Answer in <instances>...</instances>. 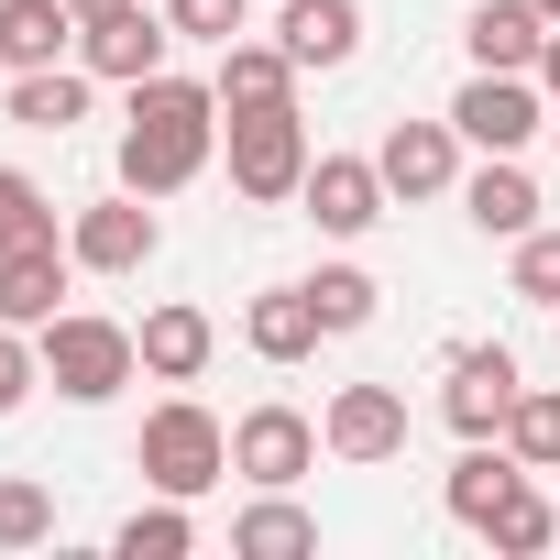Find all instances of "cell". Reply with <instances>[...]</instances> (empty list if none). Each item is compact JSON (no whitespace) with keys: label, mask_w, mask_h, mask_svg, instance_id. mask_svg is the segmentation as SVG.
Masks as SVG:
<instances>
[{"label":"cell","mask_w":560,"mask_h":560,"mask_svg":"<svg viewBox=\"0 0 560 560\" xmlns=\"http://www.w3.org/2000/svg\"><path fill=\"white\" fill-rule=\"evenodd\" d=\"M209 154H220V89L209 78H143L132 89V121H121V187L132 198H176V187H198L209 176Z\"/></svg>","instance_id":"cell-1"},{"label":"cell","mask_w":560,"mask_h":560,"mask_svg":"<svg viewBox=\"0 0 560 560\" xmlns=\"http://www.w3.org/2000/svg\"><path fill=\"white\" fill-rule=\"evenodd\" d=\"M220 154H231V198H253V209H287V198L308 187V165H319V143H308V110H298V100L220 110Z\"/></svg>","instance_id":"cell-2"},{"label":"cell","mask_w":560,"mask_h":560,"mask_svg":"<svg viewBox=\"0 0 560 560\" xmlns=\"http://www.w3.org/2000/svg\"><path fill=\"white\" fill-rule=\"evenodd\" d=\"M34 352H45V385H56L67 407H110V396L143 374V341H132L121 319H100V308H56V319L34 330Z\"/></svg>","instance_id":"cell-3"},{"label":"cell","mask_w":560,"mask_h":560,"mask_svg":"<svg viewBox=\"0 0 560 560\" xmlns=\"http://www.w3.org/2000/svg\"><path fill=\"white\" fill-rule=\"evenodd\" d=\"M132 472H143L154 494H187V505H198V494L231 472V429H220L198 396H165V407L143 418V440H132Z\"/></svg>","instance_id":"cell-4"},{"label":"cell","mask_w":560,"mask_h":560,"mask_svg":"<svg viewBox=\"0 0 560 560\" xmlns=\"http://www.w3.org/2000/svg\"><path fill=\"white\" fill-rule=\"evenodd\" d=\"M319 418L308 407H287V396H264V407H242L231 418V472L253 483V494H298L308 472H319Z\"/></svg>","instance_id":"cell-5"},{"label":"cell","mask_w":560,"mask_h":560,"mask_svg":"<svg viewBox=\"0 0 560 560\" xmlns=\"http://www.w3.org/2000/svg\"><path fill=\"white\" fill-rule=\"evenodd\" d=\"M451 132H462L472 154H527V143L549 132V89L516 78V67H472L462 100H451Z\"/></svg>","instance_id":"cell-6"},{"label":"cell","mask_w":560,"mask_h":560,"mask_svg":"<svg viewBox=\"0 0 560 560\" xmlns=\"http://www.w3.org/2000/svg\"><path fill=\"white\" fill-rule=\"evenodd\" d=\"M516 396H527V374H516L505 341H462V352L440 363V418H451L462 440H505Z\"/></svg>","instance_id":"cell-7"},{"label":"cell","mask_w":560,"mask_h":560,"mask_svg":"<svg viewBox=\"0 0 560 560\" xmlns=\"http://www.w3.org/2000/svg\"><path fill=\"white\" fill-rule=\"evenodd\" d=\"M67 253H78V275H143V264L165 253V220H154V198L110 187V198H89V209L67 220Z\"/></svg>","instance_id":"cell-8"},{"label":"cell","mask_w":560,"mask_h":560,"mask_svg":"<svg viewBox=\"0 0 560 560\" xmlns=\"http://www.w3.org/2000/svg\"><path fill=\"white\" fill-rule=\"evenodd\" d=\"M165 56H176V23L143 12V0H121V12L78 23V67H89L100 89H143V78H165Z\"/></svg>","instance_id":"cell-9"},{"label":"cell","mask_w":560,"mask_h":560,"mask_svg":"<svg viewBox=\"0 0 560 560\" xmlns=\"http://www.w3.org/2000/svg\"><path fill=\"white\" fill-rule=\"evenodd\" d=\"M298 209L319 220V242H363V231L396 209V187H385V165H374V154H319V165H308V187H298Z\"/></svg>","instance_id":"cell-10"},{"label":"cell","mask_w":560,"mask_h":560,"mask_svg":"<svg viewBox=\"0 0 560 560\" xmlns=\"http://www.w3.org/2000/svg\"><path fill=\"white\" fill-rule=\"evenodd\" d=\"M319 440H330V462L374 472V462L407 451V396H396V385H341V396L319 407Z\"/></svg>","instance_id":"cell-11"},{"label":"cell","mask_w":560,"mask_h":560,"mask_svg":"<svg viewBox=\"0 0 560 560\" xmlns=\"http://www.w3.org/2000/svg\"><path fill=\"white\" fill-rule=\"evenodd\" d=\"M374 165H385L396 198H451V187H462V132H451V110H440V121H396V132L374 143Z\"/></svg>","instance_id":"cell-12"},{"label":"cell","mask_w":560,"mask_h":560,"mask_svg":"<svg viewBox=\"0 0 560 560\" xmlns=\"http://www.w3.org/2000/svg\"><path fill=\"white\" fill-rule=\"evenodd\" d=\"M275 45H287L308 78L363 56V0H275Z\"/></svg>","instance_id":"cell-13"},{"label":"cell","mask_w":560,"mask_h":560,"mask_svg":"<svg viewBox=\"0 0 560 560\" xmlns=\"http://www.w3.org/2000/svg\"><path fill=\"white\" fill-rule=\"evenodd\" d=\"M462 220H472L483 242H527V231H538V176H527L516 154L462 165Z\"/></svg>","instance_id":"cell-14"},{"label":"cell","mask_w":560,"mask_h":560,"mask_svg":"<svg viewBox=\"0 0 560 560\" xmlns=\"http://www.w3.org/2000/svg\"><path fill=\"white\" fill-rule=\"evenodd\" d=\"M132 341H143V374H154V385H198V374H209V352H220V319H209V308H187V298H165V308H143V330H132Z\"/></svg>","instance_id":"cell-15"},{"label":"cell","mask_w":560,"mask_h":560,"mask_svg":"<svg viewBox=\"0 0 560 560\" xmlns=\"http://www.w3.org/2000/svg\"><path fill=\"white\" fill-rule=\"evenodd\" d=\"M538 45H549V12H538V0H472V12H462V56H472V67L538 78Z\"/></svg>","instance_id":"cell-16"},{"label":"cell","mask_w":560,"mask_h":560,"mask_svg":"<svg viewBox=\"0 0 560 560\" xmlns=\"http://www.w3.org/2000/svg\"><path fill=\"white\" fill-rule=\"evenodd\" d=\"M298 56L275 45V34H231L220 45V67H209V89H220V110H264V100H298Z\"/></svg>","instance_id":"cell-17"},{"label":"cell","mask_w":560,"mask_h":560,"mask_svg":"<svg viewBox=\"0 0 560 560\" xmlns=\"http://www.w3.org/2000/svg\"><path fill=\"white\" fill-rule=\"evenodd\" d=\"M78 56V12L67 0H0V78H34Z\"/></svg>","instance_id":"cell-18"},{"label":"cell","mask_w":560,"mask_h":560,"mask_svg":"<svg viewBox=\"0 0 560 560\" xmlns=\"http://www.w3.org/2000/svg\"><path fill=\"white\" fill-rule=\"evenodd\" d=\"M67 275H78L67 242H23V253H0V319H12V330H45L56 298H67Z\"/></svg>","instance_id":"cell-19"},{"label":"cell","mask_w":560,"mask_h":560,"mask_svg":"<svg viewBox=\"0 0 560 560\" xmlns=\"http://www.w3.org/2000/svg\"><path fill=\"white\" fill-rule=\"evenodd\" d=\"M516 483H538V472H527L505 440H462V462H451V483H440V494H451V516L483 538V527H494V505H505Z\"/></svg>","instance_id":"cell-20"},{"label":"cell","mask_w":560,"mask_h":560,"mask_svg":"<svg viewBox=\"0 0 560 560\" xmlns=\"http://www.w3.org/2000/svg\"><path fill=\"white\" fill-rule=\"evenodd\" d=\"M242 341H253V363H308L330 330H319V308H308V275L298 287H264L253 308H242Z\"/></svg>","instance_id":"cell-21"},{"label":"cell","mask_w":560,"mask_h":560,"mask_svg":"<svg viewBox=\"0 0 560 560\" xmlns=\"http://www.w3.org/2000/svg\"><path fill=\"white\" fill-rule=\"evenodd\" d=\"M308 549H319V516L298 494H253L231 516V560H308Z\"/></svg>","instance_id":"cell-22"},{"label":"cell","mask_w":560,"mask_h":560,"mask_svg":"<svg viewBox=\"0 0 560 560\" xmlns=\"http://www.w3.org/2000/svg\"><path fill=\"white\" fill-rule=\"evenodd\" d=\"M89 89H100V78H89L78 56H67V67H34V78H12V121H23V132H78V121H89Z\"/></svg>","instance_id":"cell-23"},{"label":"cell","mask_w":560,"mask_h":560,"mask_svg":"<svg viewBox=\"0 0 560 560\" xmlns=\"http://www.w3.org/2000/svg\"><path fill=\"white\" fill-rule=\"evenodd\" d=\"M110 549H121V560H187V549H198V516H187V494H154V505H132V516L110 527Z\"/></svg>","instance_id":"cell-24"},{"label":"cell","mask_w":560,"mask_h":560,"mask_svg":"<svg viewBox=\"0 0 560 560\" xmlns=\"http://www.w3.org/2000/svg\"><path fill=\"white\" fill-rule=\"evenodd\" d=\"M308 308H319V330H330V341H352V330H374L385 287H374L363 264H319V275H308Z\"/></svg>","instance_id":"cell-25"},{"label":"cell","mask_w":560,"mask_h":560,"mask_svg":"<svg viewBox=\"0 0 560 560\" xmlns=\"http://www.w3.org/2000/svg\"><path fill=\"white\" fill-rule=\"evenodd\" d=\"M549 538H560V505H549L538 483H516V494L494 505V527H483V549H494V560H538Z\"/></svg>","instance_id":"cell-26"},{"label":"cell","mask_w":560,"mask_h":560,"mask_svg":"<svg viewBox=\"0 0 560 560\" xmlns=\"http://www.w3.org/2000/svg\"><path fill=\"white\" fill-rule=\"evenodd\" d=\"M505 451H516L527 472H560V385H527V396H516V418H505Z\"/></svg>","instance_id":"cell-27"},{"label":"cell","mask_w":560,"mask_h":560,"mask_svg":"<svg viewBox=\"0 0 560 560\" xmlns=\"http://www.w3.org/2000/svg\"><path fill=\"white\" fill-rule=\"evenodd\" d=\"M505 253H516V264H505V298H527V308H549V319H560V231L538 220V231H527V242H505Z\"/></svg>","instance_id":"cell-28"},{"label":"cell","mask_w":560,"mask_h":560,"mask_svg":"<svg viewBox=\"0 0 560 560\" xmlns=\"http://www.w3.org/2000/svg\"><path fill=\"white\" fill-rule=\"evenodd\" d=\"M23 242H56V198L23 165H0V253H23Z\"/></svg>","instance_id":"cell-29"},{"label":"cell","mask_w":560,"mask_h":560,"mask_svg":"<svg viewBox=\"0 0 560 560\" xmlns=\"http://www.w3.org/2000/svg\"><path fill=\"white\" fill-rule=\"evenodd\" d=\"M56 538V494L23 483V472H0V549H45Z\"/></svg>","instance_id":"cell-30"},{"label":"cell","mask_w":560,"mask_h":560,"mask_svg":"<svg viewBox=\"0 0 560 560\" xmlns=\"http://www.w3.org/2000/svg\"><path fill=\"white\" fill-rule=\"evenodd\" d=\"M45 385V352H34V330H12L0 319V418H23V396Z\"/></svg>","instance_id":"cell-31"},{"label":"cell","mask_w":560,"mask_h":560,"mask_svg":"<svg viewBox=\"0 0 560 560\" xmlns=\"http://www.w3.org/2000/svg\"><path fill=\"white\" fill-rule=\"evenodd\" d=\"M165 23H176L187 45H231V34L253 23V0H165Z\"/></svg>","instance_id":"cell-32"},{"label":"cell","mask_w":560,"mask_h":560,"mask_svg":"<svg viewBox=\"0 0 560 560\" xmlns=\"http://www.w3.org/2000/svg\"><path fill=\"white\" fill-rule=\"evenodd\" d=\"M538 89H549V110H560V23H549V45H538Z\"/></svg>","instance_id":"cell-33"},{"label":"cell","mask_w":560,"mask_h":560,"mask_svg":"<svg viewBox=\"0 0 560 560\" xmlns=\"http://www.w3.org/2000/svg\"><path fill=\"white\" fill-rule=\"evenodd\" d=\"M67 12H78V23H100V12H121V0H67Z\"/></svg>","instance_id":"cell-34"},{"label":"cell","mask_w":560,"mask_h":560,"mask_svg":"<svg viewBox=\"0 0 560 560\" xmlns=\"http://www.w3.org/2000/svg\"><path fill=\"white\" fill-rule=\"evenodd\" d=\"M538 12H549V23H560V0H538Z\"/></svg>","instance_id":"cell-35"},{"label":"cell","mask_w":560,"mask_h":560,"mask_svg":"<svg viewBox=\"0 0 560 560\" xmlns=\"http://www.w3.org/2000/svg\"><path fill=\"white\" fill-rule=\"evenodd\" d=\"M549 143H560V110H549Z\"/></svg>","instance_id":"cell-36"}]
</instances>
